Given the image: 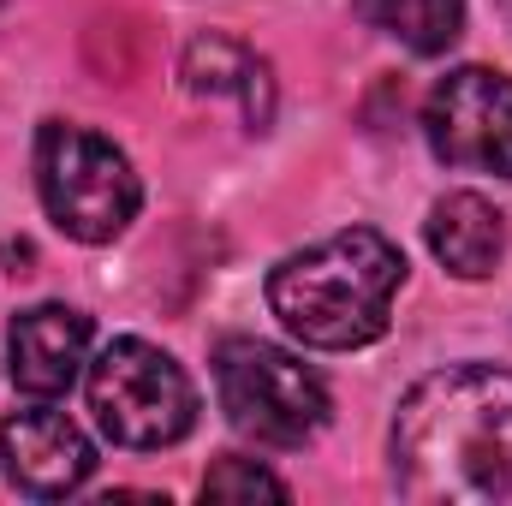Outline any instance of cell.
Segmentation results:
<instances>
[{
	"label": "cell",
	"instance_id": "6",
	"mask_svg": "<svg viewBox=\"0 0 512 506\" xmlns=\"http://www.w3.org/2000/svg\"><path fill=\"white\" fill-rule=\"evenodd\" d=\"M423 137L447 167L512 179V78L489 66L447 72L423 102Z\"/></svg>",
	"mask_w": 512,
	"mask_h": 506
},
{
	"label": "cell",
	"instance_id": "7",
	"mask_svg": "<svg viewBox=\"0 0 512 506\" xmlns=\"http://www.w3.org/2000/svg\"><path fill=\"white\" fill-rule=\"evenodd\" d=\"M0 459H6L12 489L30 501H66L96 471L90 435L66 411H54V399H36L0 423Z\"/></svg>",
	"mask_w": 512,
	"mask_h": 506
},
{
	"label": "cell",
	"instance_id": "3",
	"mask_svg": "<svg viewBox=\"0 0 512 506\" xmlns=\"http://www.w3.org/2000/svg\"><path fill=\"white\" fill-rule=\"evenodd\" d=\"M36 191L48 221L78 245H114L143 203V185L126 155L102 131L72 120H48L36 131Z\"/></svg>",
	"mask_w": 512,
	"mask_h": 506
},
{
	"label": "cell",
	"instance_id": "1",
	"mask_svg": "<svg viewBox=\"0 0 512 506\" xmlns=\"http://www.w3.org/2000/svg\"><path fill=\"white\" fill-rule=\"evenodd\" d=\"M393 483L417 506H512V370L453 364L393 417Z\"/></svg>",
	"mask_w": 512,
	"mask_h": 506
},
{
	"label": "cell",
	"instance_id": "5",
	"mask_svg": "<svg viewBox=\"0 0 512 506\" xmlns=\"http://www.w3.org/2000/svg\"><path fill=\"white\" fill-rule=\"evenodd\" d=\"M90 411L102 435L131 453H155L191 435L197 423V387L149 340H108L90 364Z\"/></svg>",
	"mask_w": 512,
	"mask_h": 506
},
{
	"label": "cell",
	"instance_id": "10",
	"mask_svg": "<svg viewBox=\"0 0 512 506\" xmlns=\"http://www.w3.org/2000/svg\"><path fill=\"white\" fill-rule=\"evenodd\" d=\"M185 78H191L197 96H239L251 131H262L268 126V114H274L268 66L256 60L251 48L227 42V36H203V42H191V54H185Z\"/></svg>",
	"mask_w": 512,
	"mask_h": 506
},
{
	"label": "cell",
	"instance_id": "12",
	"mask_svg": "<svg viewBox=\"0 0 512 506\" xmlns=\"http://www.w3.org/2000/svg\"><path fill=\"white\" fill-rule=\"evenodd\" d=\"M203 495H209V501H256V495H274V501H286L292 489H286L274 471H262L256 459H221V465L203 477Z\"/></svg>",
	"mask_w": 512,
	"mask_h": 506
},
{
	"label": "cell",
	"instance_id": "13",
	"mask_svg": "<svg viewBox=\"0 0 512 506\" xmlns=\"http://www.w3.org/2000/svg\"><path fill=\"white\" fill-rule=\"evenodd\" d=\"M501 6H507V18H512V0H501Z\"/></svg>",
	"mask_w": 512,
	"mask_h": 506
},
{
	"label": "cell",
	"instance_id": "2",
	"mask_svg": "<svg viewBox=\"0 0 512 506\" xmlns=\"http://www.w3.org/2000/svg\"><path fill=\"white\" fill-rule=\"evenodd\" d=\"M399 286H405L399 245L370 227H346L322 245H304L274 262L268 310L292 340L316 352H358L387 334Z\"/></svg>",
	"mask_w": 512,
	"mask_h": 506
},
{
	"label": "cell",
	"instance_id": "11",
	"mask_svg": "<svg viewBox=\"0 0 512 506\" xmlns=\"http://www.w3.org/2000/svg\"><path fill=\"white\" fill-rule=\"evenodd\" d=\"M358 12L411 54H447L465 30V0H358Z\"/></svg>",
	"mask_w": 512,
	"mask_h": 506
},
{
	"label": "cell",
	"instance_id": "9",
	"mask_svg": "<svg viewBox=\"0 0 512 506\" xmlns=\"http://www.w3.org/2000/svg\"><path fill=\"white\" fill-rule=\"evenodd\" d=\"M423 239H429V251H435V262L447 274L489 280L501 268V256H507V215L489 197H477V191H447L429 209Z\"/></svg>",
	"mask_w": 512,
	"mask_h": 506
},
{
	"label": "cell",
	"instance_id": "4",
	"mask_svg": "<svg viewBox=\"0 0 512 506\" xmlns=\"http://www.w3.org/2000/svg\"><path fill=\"white\" fill-rule=\"evenodd\" d=\"M215 393L227 423L256 447H304L328 429L322 376L268 340H227L215 352Z\"/></svg>",
	"mask_w": 512,
	"mask_h": 506
},
{
	"label": "cell",
	"instance_id": "8",
	"mask_svg": "<svg viewBox=\"0 0 512 506\" xmlns=\"http://www.w3.org/2000/svg\"><path fill=\"white\" fill-rule=\"evenodd\" d=\"M6 364L18 393L30 399H60L72 393V381L84 376L90 364V316L72 310V304H36L12 322V340H6Z\"/></svg>",
	"mask_w": 512,
	"mask_h": 506
}]
</instances>
